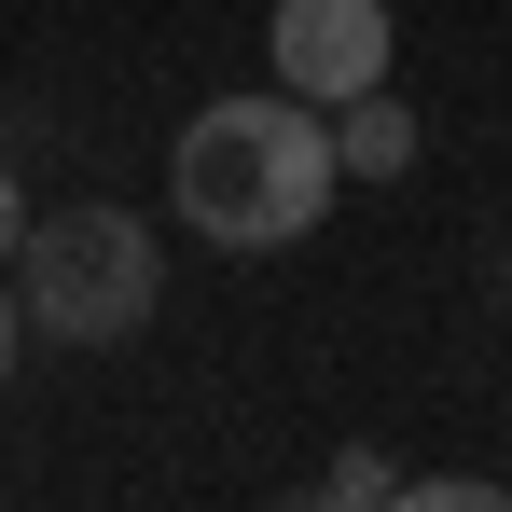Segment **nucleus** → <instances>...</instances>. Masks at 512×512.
Listing matches in <instances>:
<instances>
[{"label": "nucleus", "instance_id": "f257e3e1", "mask_svg": "<svg viewBox=\"0 0 512 512\" xmlns=\"http://www.w3.org/2000/svg\"><path fill=\"white\" fill-rule=\"evenodd\" d=\"M346 194L333 167V111L291 84H250V97H208L167 153V208L208 236V250H291L319 236V208Z\"/></svg>", "mask_w": 512, "mask_h": 512}, {"label": "nucleus", "instance_id": "f03ea898", "mask_svg": "<svg viewBox=\"0 0 512 512\" xmlns=\"http://www.w3.org/2000/svg\"><path fill=\"white\" fill-rule=\"evenodd\" d=\"M14 291H28V333L42 346H125V333H153L167 263H153L139 208H42L28 250H14Z\"/></svg>", "mask_w": 512, "mask_h": 512}, {"label": "nucleus", "instance_id": "7ed1b4c3", "mask_svg": "<svg viewBox=\"0 0 512 512\" xmlns=\"http://www.w3.org/2000/svg\"><path fill=\"white\" fill-rule=\"evenodd\" d=\"M388 0H277V84L291 97H360V84H388Z\"/></svg>", "mask_w": 512, "mask_h": 512}, {"label": "nucleus", "instance_id": "0eeeda50", "mask_svg": "<svg viewBox=\"0 0 512 512\" xmlns=\"http://www.w3.org/2000/svg\"><path fill=\"white\" fill-rule=\"evenodd\" d=\"M28 222H42V208H28V194H14V167H0V263L28 250Z\"/></svg>", "mask_w": 512, "mask_h": 512}, {"label": "nucleus", "instance_id": "423d86ee", "mask_svg": "<svg viewBox=\"0 0 512 512\" xmlns=\"http://www.w3.org/2000/svg\"><path fill=\"white\" fill-rule=\"evenodd\" d=\"M402 499H429V512H499V485H485V471H429V485H402Z\"/></svg>", "mask_w": 512, "mask_h": 512}, {"label": "nucleus", "instance_id": "6e6552de", "mask_svg": "<svg viewBox=\"0 0 512 512\" xmlns=\"http://www.w3.org/2000/svg\"><path fill=\"white\" fill-rule=\"evenodd\" d=\"M14 346H28V291H0V388H14Z\"/></svg>", "mask_w": 512, "mask_h": 512}, {"label": "nucleus", "instance_id": "39448f33", "mask_svg": "<svg viewBox=\"0 0 512 512\" xmlns=\"http://www.w3.org/2000/svg\"><path fill=\"white\" fill-rule=\"evenodd\" d=\"M319 499H346V512H360V499H402V471H388L374 443H346L333 471H319Z\"/></svg>", "mask_w": 512, "mask_h": 512}, {"label": "nucleus", "instance_id": "20e7f679", "mask_svg": "<svg viewBox=\"0 0 512 512\" xmlns=\"http://www.w3.org/2000/svg\"><path fill=\"white\" fill-rule=\"evenodd\" d=\"M333 167H346V180H374V194H388V180L416 167V111H402V97H388V84H360V97H333Z\"/></svg>", "mask_w": 512, "mask_h": 512}]
</instances>
